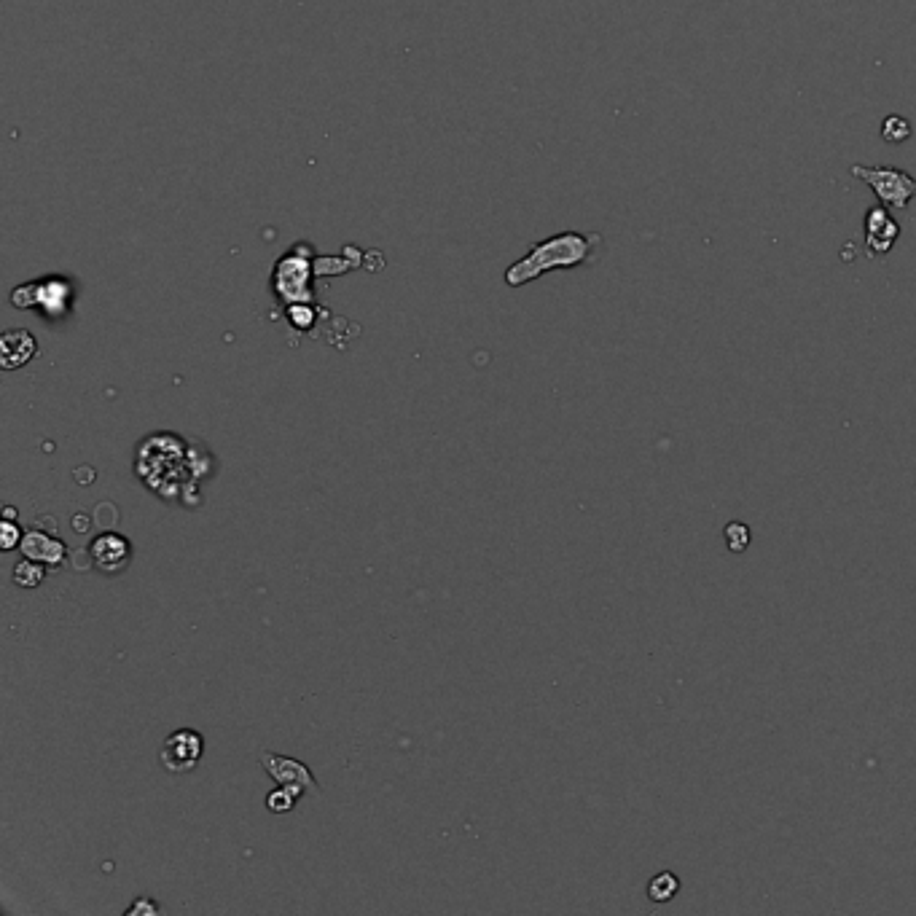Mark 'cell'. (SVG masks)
Here are the masks:
<instances>
[{
	"label": "cell",
	"instance_id": "obj_1",
	"mask_svg": "<svg viewBox=\"0 0 916 916\" xmlns=\"http://www.w3.org/2000/svg\"><path fill=\"white\" fill-rule=\"evenodd\" d=\"M213 471L210 454L175 433H151L135 449V476L164 500H183L191 506V492Z\"/></svg>",
	"mask_w": 916,
	"mask_h": 916
},
{
	"label": "cell",
	"instance_id": "obj_2",
	"mask_svg": "<svg viewBox=\"0 0 916 916\" xmlns=\"http://www.w3.org/2000/svg\"><path fill=\"white\" fill-rule=\"evenodd\" d=\"M602 250V234H583V232H562L548 237V240L532 245V250L524 258H519L514 266H508L506 283L511 288L532 283L535 277L554 269H575L594 261Z\"/></svg>",
	"mask_w": 916,
	"mask_h": 916
},
{
	"label": "cell",
	"instance_id": "obj_3",
	"mask_svg": "<svg viewBox=\"0 0 916 916\" xmlns=\"http://www.w3.org/2000/svg\"><path fill=\"white\" fill-rule=\"evenodd\" d=\"M852 178L865 183L874 191L879 202L890 210H906L916 199V178L911 172L900 170V167H865V164H852Z\"/></svg>",
	"mask_w": 916,
	"mask_h": 916
},
{
	"label": "cell",
	"instance_id": "obj_4",
	"mask_svg": "<svg viewBox=\"0 0 916 916\" xmlns=\"http://www.w3.org/2000/svg\"><path fill=\"white\" fill-rule=\"evenodd\" d=\"M73 301V285L65 277H43L33 283L19 285L11 291V304L17 309H38L49 320L65 317Z\"/></svg>",
	"mask_w": 916,
	"mask_h": 916
},
{
	"label": "cell",
	"instance_id": "obj_5",
	"mask_svg": "<svg viewBox=\"0 0 916 916\" xmlns=\"http://www.w3.org/2000/svg\"><path fill=\"white\" fill-rule=\"evenodd\" d=\"M307 245H296V248L283 256L274 266V296L283 301L285 307L288 304H304L309 301L312 304V288H309V280H312V261L304 258Z\"/></svg>",
	"mask_w": 916,
	"mask_h": 916
},
{
	"label": "cell",
	"instance_id": "obj_6",
	"mask_svg": "<svg viewBox=\"0 0 916 916\" xmlns=\"http://www.w3.org/2000/svg\"><path fill=\"white\" fill-rule=\"evenodd\" d=\"M202 755H205V737L194 728H178L164 739L159 758H162L164 769L172 774H189L197 769Z\"/></svg>",
	"mask_w": 916,
	"mask_h": 916
},
{
	"label": "cell",
	"instance_id": "obj_7",
	"mask_svg": "<svg viewBox=\"0 0 916 916\" xmlns=\"http://www.w3.org/2000/svg\"><path fill=\"white\" fill-rule=\"evenodd\" d=\"M863 237L865 248H868V256L882 258L895 248V242H898L900 237V223L892 218L890 207H884L882 202H879V205L865 210Z\"/></svg>",
	"mask_w": 916,
	"mask_h": 916
},
{
	"label": "cell",
	"instance_id": "obj_8",
	"mask_svg": "<svg viewBox=\"0 0 916 916\" xmlns=\"http://www.w3.org/2000/svg\"><path fill=\"white\" fill-rule=\"evenodd\" d=\"M89 557H92L100 573L119 575L132 562V543L124 535H119V532H100L89 543Z\"/></svg>",
	"mask_w": 916,
	"mask_h": 916
},
{
	"label": "cell",
	"instance_id": "obj_9",
	"mask_svg": "<svg viewBox=\"0 0 916 916\" xmlns=\"http://www.w3.org/2000/svg\"><path fill=\"white\" fill-rule=\"evenodd\" d=\"M261 766L264 771L272 777L277 785H291V788H299L304 793H317L320 796V788H317V780L312 777V771H309L307 763L296 761V758H288V755H277L264 750L261 753Z\"/></svg>",
	"mask_w": 916,
	"mask_h": 916
},
{
	"label": "cell",
	"instance_id": "obj_10",
	"mask_svg": "<svg viewBox=\"0 0 916 916\" xmlns=\"http://www.w3.org/2000/svg\"><path fill=\"white\" fill-rule=\"evenodd\" d=\"M35 352H38V342L25 328H11L0 336V366L6 371H14L30 363L35 358Z\"/></svg>",
	"mask_w": 916,
	"mask_h": 916
},
{
	"label": "cell",
	"instance_id": "obj_11",
	"mask_svg": "<svg viewBox=\"0 0 916 916\" xmlns=\"http://www.w3.org/2000/svg\"><path fill=\"white\" fill-rule=\"evenodd\" d=\"M22 557L35 559V562H43V565H62L65 557H68V546L62 543V540L52 538V535H46L41 530H27L22 543Z\"/></svg>",
	"mask_w": 916,
	"mask_h": 916
},
{
	"label": "cell",
	"instance_id": "obj_12",
	"mask_svg": "<svg viewBox=\"0 0 916 916\" xmlns=\"http://www.w3.org/2000/svg\"><path fill=\"white\" fill-rule=\"evenodd\" d=\"M11 581L17 583L19 589H38L43 581H46V565L43 562H35V559H22L17 567H14V573H11Z\"/></svg>",
	"mask_w": 916,
	"mask_h": 916
},
{
	"label": "cell",
	"instance_id": "obj_13",
	"mask_svg": "<svg viewBox=\"0 0 916 916\" xmlns=\"http://www.w3.org/2000/svg\"><path fill=\"white\" fill-rule=\"evenodd\" d=\"M680 892V879L672 871H661L648 882V898L653 903H669Z\"/></svg>",
	"mask_w": 916,
	"mask_h": 916
},
{
	"label": "cell",
	"instance_id": "obj_14",
	"mask_svg": "<svg viewBox=\"0 0 916 916\" xmlns=\"http://www.w3.org/2000/svg\"><path fill=\"white\" fill-rule=\"evenodd\" d=\"M723 543L731 554H742L750 548L753 543V530H750V524L745 522H728L723 527Z\"/></svg>",
	"mask_w": 916,
	"mask_h": 916
},
{
	"label": "cell",
	"instance_id": "obj_15",
	"mask_svg": "<svg viewBox=\"0 0 916 916\" xmlns=\"http://www.w3.org/2000/svg\"><path fill=\"white\" fill-rule=\"evenodd\" d=\"M301 796H304V790L291 788V785H277V788L266 796V809L274 814H288Z\"/></svg>",
	"mask_w": 916,
	"mask_h": 916
},
{
	"label": "cell",
	"instance_id": "obj_16",
	"mask_svg": "<svg viewBox=\"0 0 916 916\" xmlns=\"http://www.w3.org/2000/svg\"><path fill=\"white\" fill-rule=\"evenodd\" d=\"M908 137H911V121H908L906 116H900V113H890V116H884V121H882L884 143L898 146V143H906Z\"/></svg>",
	"mask_w": 916,
	"mask_h": 916
},
{
	"label": "cell",
	"instance_id": "obj_17",
	"mask_svg": "<svg viewBox=\"0 0 916 916\" xmlns=\"http://www.w3.org/2000/svg\"><path fill=\"white\" fill-rule=\"evenodd\" d=\"M285 317H288V323H291L293 328H299V331H309L312 323H315L317 312L309 301H304V304H288V307H285Z\"/></svg>",
	"mask_w": 916,
	"mask_h": 916
},
{
	"label": "cell",
	"instance_id": "obj_18",
	"mask_svg": "<svg viewBox=\"0 0 916 916\" xmlns=\"http://www.w3.org/2000/svg\"><path fill=\"white\" fill-rule=\"evenodd\" d=\"M22 538H25V535H22V530H19L11 519H3V522H0V546H3V551H14V548L22 543Z\"/></svg>",
	"mask_w": 916,
	"mask_h": 916
},
{
	"label": "cell",
	"instance_id": "obj_19",
	"mask_svg": "<svg viewBox=\"0 0 916 916\" xmlns=\"http://www.w3.org/2000/svg\"><path fill=\"white\" fill-rule=\"evenodd\" d=\"M135 914H159V906H156L154 900L137 898L135 906L127 908V916H135Z\"/></svg>",
	"mask_w": 916,
	"mask_h": 916
}]
</instances>
